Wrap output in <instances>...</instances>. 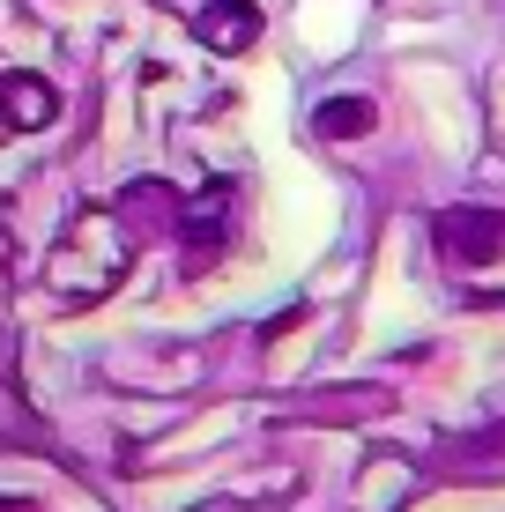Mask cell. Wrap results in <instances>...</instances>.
<instances>
[{
    "label": "cell",
    "mask_w": 505,
    "mask_h": 512,
    "mask_svg": "<svg viewBox=\"0 0 505 512\" xmlns=\"http://www.w3.org/2000/svg\"><path fill=\"white\" fill-rule=\"evenodd\" d=\"M439 253L468 260V268H491L505 253V208H446L439 216Z\"/></svg>",
    "instance_id": "1"
},
{
    "label": "cell",
    "mask_w": 505,
    "mask_h": 512,
    "mask_svg": "<svg viewBox=\"0 0 505 512\" xmlns=\"http://www.w3.org/2000/svg\"><path fill=\"white\" fill-rule=\"evenodd\" d=\"M179 8H186V30H194L208 52H223V60L260 38V8L253 0H179Z\"/></svg>",
    "instance_id": "2"
},
{
    "label": "cell",
    "mask_w": 505,
    "mask_h": 512,
    "mask_svg": "<svg viewBox=\"0 0 505 512\" xmlns=\"http://www.w3.org/2000/svg\"><path fill=\"white\" fill-rule=\"evenodd\" d=\"M52 112H60V97L45 90V82H30V75H0V119H8L15 134H30V127H52Z\"/></svg>",
    "instance_id": "3"
},
{
    "label": "cell",
    "mask_w": 505,
    "mask_h": 512,
    "mask_svg": "<svg viewBox=\"0 0 505 512\" xmlns=\"http://www.w3.org/2000/svg\"><path fill=\"white\" fill-rule=\"evenodd\" d=\"M372 97H327L320 104V134L327 141H357V134H372Z\"/></svg>",
    "instance_id": "4"
}]
</instances>
